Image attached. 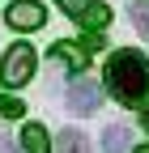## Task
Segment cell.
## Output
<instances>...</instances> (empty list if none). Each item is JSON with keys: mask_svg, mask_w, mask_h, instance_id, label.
<instances>
[{"mask_svg": "<svg viewBox=\"0 0 149 153\" xmlns=\"http://www.w3.org/2000/svg\"><path fill=\"white\" fill-rule=\"evenodd\" d=\"M107 89L124 106L145 102L149 98V60L141 51H115L111 64H107Z\"/></svg>", "mask_w": 149, "mask_h": 153, "instance_id": "cell-1", "label": "cell"}, {"mask_svg": "<svg viewBox=\"0 0 149 153\" xmlns=\"http://www.w3.org/2000/svg\"><path fill=\"white\" fill-rule=\"evenodd\" d=\"M30 76H34V47L30 43H13L4 51V60H0V81L9 89H17V85H26Z\"/></svg>", "mask_w": 149, "mask_h": 153, "instance_id": "cell-2", "label": "cell"}, {"mask_svg": "<svg viewBox=\"0 0 149 153\" xmlns=\"http://www.w3.org/2000/svg\"><path fill=\"white\" fill-rule=\"evenodd\" d=\"M64 102H68L72 115H94V111L102 106V89H98V81H89V76H77V81L68 85Z\"/></svg>", "mask_w": 149, "mask_h": 153, "instance_id": "cell-3", "label": "cell"}, {"mask_svg": "<svg viewBox=\"0 0 149 153\" xmlns=\"http://www.w3.org/2000/svg\"><path fill=\"white\" fill-rule=\"evenodd\" d=\"M4 22H9L13 30H39V26L47 22V9L34 4V0H17V4H9Z\"/></svg>", "mask_w": 149, "mask_h": 153, "instance_id": "cell-4", "label": "cell"}, {"mask_svg": "<svg viewBox=\"0 0 149 153\" xmlns=\"http://www.w3.org/2000/svg\"><path fill=\"white\" fill-rule=\"evenodd\" d=\"M51 60H60V64L72 68V72H81V68H85V47H77V43H55V47H51Z\"/></svg>", "mask_w": 149, "mask_h": 153, "instance_id": "cell-5", "label": "cell"}, {"mask_svg": "<svg viewBox=\"0 0 149 153\" xmlns=\"http://www.w3.org/2000/svg\"><path fill=\"white\" fill-rule=\"evenodd\" d=\"M128 149H132V132L124 123H111L102 132V153H128Z\"/></svg>", "mask_w": 149, "mask_h": 153, "instance_id": "cell-6", "label": "cell"}, {"mask_svg": "<svg viewBox=\"0 0 149 153\" xmlns=\"http://www.w3.org/2000/svg\"><path fill=\"white\" fill-rule=\"evenodd\" d=\"M22 153H51V140H47V128H43V123H26V132H22Z\"/></svg>", "mask_w": 149, "mask_h": 153, "instance_id": "cell-7", "label": "cell"}, {"mask_svg": "<svg viewBox=\"0 0 149 153\" xmlns=\"http://www.w3.org/2000/svg\"><path fill=\"white\" fill-rule=\"evenodd\" d=\"M60 153H94V149H89L85 132H77V128H64V132H60Z\"/></svg>", "mask_w": 149, "mask_h": 153, "instance_id": "cell-8", "label": "cell"}, {"mask_svg": "<svg viewBox=\"0 0 149 153\" xmlns=\"http://www.w3.org/2000/svg\"><path fill=\"white\" fill-rule=\"evenodd\" d=\"M107 22H111V9L107 4H85V13H81V26L85 30H102Z\"/></svg>", "mask_w": 149, "mask_h": 153, "instance_id": "cell-9", "label": "cell"}, {"mask_svg": "<svg viewBox=\"0 0 149 153\" xmlns=\"http://www.w3.org/2000/svg\"><path fill=\"white\" fill-rule=\"evenodd\" d=\"M132 26H136V34L141 38H149V0H132Z\"/></svg>", "mask_w": 149, "mask_h": 153, "instance_id": "cell-10", "label": "cell"}, {"mask_svg": "<svg viewBox=\"0 0 149 153\" xmlns=\"http://www.w3.org/2000/svg\"><path fill=\"white\" fill-rule=\"evenodd\" d=\"M0 115L22 119V115H26V102H22V98H13V94H0Z\"/></svg>", "mask_w": 149, "mask_h": 153, "instance_id": "cell-11", "label": "cell"}, {"mask_svg": "<svg viewBox=\"0 0 149 153\" xmlns=\"http://www.w3.org/2000/svg\"><path fill=\"white\" fill-rule=\"evenodd\" d=\"M55 4H60L64 13H72V17H81V13H85V4H89V0H55Z\"/></svg>", "mask_w": 149, "mask_h": 153, "instance_id": "cell-12", "label": "cell"}, {"mask_svg": "<svg viewBox=\"0 0 149 153\" xmlns=\"http://www.w3.org/2000/svg\"><path fill=\"white\" fill-rule=\"evenodd\" d=\"M81 47H85V51H98V47H102V30H89Z\"/></svg>", "mask_w": 149, "mask_h": 153, "instance_id": "cell-13", "label": "cell"}, {"mask_svg": "<svg viewBox=\"0 0 149 153\" xmlns=\"http://www.w3.org/2000/svg\"><path fill=\"white\" fill-rule=\"evenodd\" d=\"M0 153H22V149H17V145H13L9 136H0Z\"/></svg>", "mask_w": 149, "mask_h": 153, "instance_id": "cell-14", "label": "cell"}, {"mask_svg": "<svg viewBox=\"0 0 149 153\" xmlns=\"http://www.w3.org/2000/svg\"><path fill=\"white\" fill-rule=\"evenodd\" d=\"M145 132H149V106H145Z\"/></svg>", "mask_w": 149, "mask_h": 153, "instance_id": "cell-15", "label": "cell"}, {"mask_svg": "<svg viewBox=\"0 0 149 153\" xmlns=\"http://www.w3.org/2000/svg\"><path fill=\"white\" fill-rule=\"evenodd\" d=\"M132 153H149V145H141V149H132Z\"/></svg>", "mask_w": 149, "mask_h": 153, "instance_id": "cell-16", "label": "cell"}]
</instances>
